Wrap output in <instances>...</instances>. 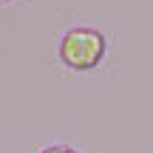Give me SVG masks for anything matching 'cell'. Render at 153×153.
Instances as JSON below:
<instances>
[{"mask_svg":"<svg viewBox=\"0 0 153 153\" xmlns=\"http://www.w3.org/2000/svg\"><path fill=\"white\" fill-rule=\"evenodd\" d=\"M34 153H79L74 148V145H65V142H54V145H43V148H37Z\"/></svg>","mask_w":153,"mask_h":153,"instance_id":"obj_2","label":"cell"},{"mask_svg":"<svg viewBox=\"0 0 153 153\" xmlns=\"http://www.w3.org/2000/svg\"><path fill=\"white\" fill-rule=\"evenodd\" d=\"M0 3H3V6H9V3H14V0H0Z\"/></svg>","mask_w":153,"mask_h":153,"instance_id":"obj_3","label":"cell"},{"mask_svg":"<svg viewBox=\"0 0 153 153\" xmlns=\"http://www.w3.org/2000/svg\"><path fill=\"white\" fill-rule=\"evenodd\" d=\"M108 57V37L97 26H68L57 40V60L62 68L88 74Z\"/></svg>","mask_w":153,"mask_h":153,"instance_id":"obj_1","label":"cell"}]
</instances>
